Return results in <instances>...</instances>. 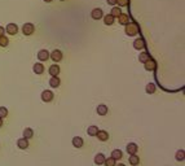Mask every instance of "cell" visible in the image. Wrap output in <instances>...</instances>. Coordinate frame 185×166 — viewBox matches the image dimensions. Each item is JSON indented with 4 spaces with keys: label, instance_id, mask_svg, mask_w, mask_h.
Here are the masks:
<instances>
[{
    "label": "cell",
    "instance_id": "1",
    "mask_svg": "<svg viewBox=\"0 0 185 166\" xmlns=\"http://www.w3.org/2000/svg\"><path fill=\"white\" fill-rule=\"evenodd\" d=\"M137 33H139V27H137L136 23L128 22L127 25H126V34H127L128 37H133V35H136Z\"/></svg>",
    "mask_w": 185,
    "mask_h": 166
},
{
    "label": "cell",
    "instance_id": "2",
    "mask_svg": "<svg viewBox=\"0 0 185 166\" xmlns=\"http://www.w3.org/2000/svg\"><path fill=\"white\" fill-rule=\"evenodd\" d=\"M35 31V26H34V23H30V22H27L25 23V25L22 26V33L25 34V35H31Z\"/></svg>",
    "mask_w": 185,
    "mask_h": 166
},
{
    "label": "cell",
    "instance_id": "3",
    "mask_svg": "<svg viewBox=\"0 0 185 166\" xmlns=\"http://www.w3.org/2000/svg\"><path fill=\"white\" fill-rule=\"evenodd\" d=\"M42 100L44 101V102L52 101V100H53V92H52V91H48V90L43 91V93H42Z\"/></svg>",
    "mask_w": 185,
    "mask_h": 166
},
{
    "label": "cell",
    "instance_id": "4",
    "mask_svg": "<svg viewBox=\"0 0 185 166\" xmlns=\"http://www.w3.org/2000/svg\"><path fill=\"white\" fill-rule=\"evenodd\" d=\"M5 31L9 35H16V34L18 33V26L16 25V23H8Z\"/></svg>",
    "mask_w": 185,
    "mask_h": 166
},
{
    "label": "cell",
    "instance_id": "5",
    "mask_svg": "<svg viewBox=\"0 0 185 166\" xmlns=\"http://www.w3.org/2000/svg\"><path fill=\"white\" fill-rule=\"evenodd\" d=\"M49 57L52 58V60L54 61V62H58V61H61L62 60V52L60 49H54L52 53L49 55Z\"/></svg>",
    "mask_w": 185,
    "mask_h": 166
},
{
    "label": "cell",
    "instance_id": "6",
    "mask_svg": "<svg viewBox=\"0 0 185 166\" xmlns=\"http://www.w3.org/2000/svg\"><path fill=\"white\" fill-rule=\"evenodd\" d=\"M144 64H145V69L149 70V72H152V70H154L157 68V62L153 60V58H150V57H149L148 60L144 62Z\"/></svg>",
    "mask_w": 185,
    "mask_h": 166
},
{
    "label": "cell",
    "instance_id": "7",
    "mask_svg": "<svg viewBox=\"0 0 185 166\" xmlns=\"http://www.w3.org/2000/svg\"><path fill=\"white\" fill-rule=\"evenodd\" d=\"M38 58L40 61H47L49 58V52L47 49H40L38 52Z\"/></svg>",
    "mask_w": 185,
    "mask_h": 166
},
{
    "label": "cell",
    "instance_id": "8",
    "mask_svg": "<svg viewBox=\"0 0 185 166\" xmlns=\"http://www.w3.org/2000/svg\"><path fill=\"white\" fill-rule=\"evenodd\" d=\"M96 112H97L98 116H106L109 110H108V106H106L105 104H100V105H97Z\"/></svg>",
    "mask_w": 185,
    "mask_h": 166
},
{
    "label": "cell",
    "instance_id": "9",
    "mask_svg": "<svg viewBox=\"0 0 185 166\" xmlns=\"http://www.w3.org/2000/svg\"><path fill=\"white\" fill-rule=\"evenodd\" d=\"M96 136H97V139L101 140V141H106L109 139V134L106 131H104V130H98L97 134H96Z\"/></svg>",
    "mask_w": 185,
    "mask_h": 166
},
{
    "label": "cell",
    "instance_id": "10",
    "mask_svg": "<svg viewBox=\"0 0 185 166\" xmlns=\"http://www.w3.org/2000/svg\"><path fill=\"white\" fill-rule=\"evenodd\" d=\"M17 147L19 149H27L29 148V141H27V139H25V138H21V139L17 140Z\"/></svg>",
    "mask_w": 185,
    "mask_h": 166
},
{
    "label": "cell",
    "instance_id": "11",
    "mask_svg": "<svg viewBox=\"0 0 185 166\" xmlns=\"http://www.w3.org/2000/svg\"><path fill=\"white\" fill-rule=\"evenodd\" d=\"M118 22H119L120 25H127V23L129 22V17H128V14L120 13L119 16H118Z\"/></svg>",
    "mask_w": 185,
    "mask_h": 166
},
{
    "label": "cell",
    "instance_id": "12",
    "mask_svg": "<svg viewBox=\"0 0 185 166\" xmlns=\"http://www.w3.org/2000/svg\"><path fill=\"white\" fill-rule=\"evenodd\" d=\"M60 84H61V81H60V78H58L57 76L56 77H52L49 79V86L53 87V88H57V87H60Z\"/></svg>",
    "mask_w": 185,
    "mask_h": 166
},
{
    "label": "cell",
    "instance_id": "13",
    "mask_svg": "<svg viewBox=\"0 0 185 166\" xmlns=\"http://www.w3.org/2000/svg\"><path fill=\"white\" fill-rule=\"evenodd\" d=\"M126 149H127L128 155H135V153L137 152V149H139V147H137V144H135V143H129Z\"/></svg>",
    "mask_w": 185,
    "mask_h": 166
},
{
    "label": "cell",
    "instance_id": "14",
    "mask_svg": "<svg viewBox=\"0 0 185 166\" xmlns=\"http://www.w3.org/2000/svg\"><path fill=\"white\" fill-rule=\"evenodd\" d=\"M48 72H49V74H51L52 77H56V76H58V74H60V66L56 65V64H54V65H51V68H49Z\"/></svg>",
    "mask_w": 185,
    "mask_h": 166
},
{
    "label": "cell",
    "instance_id": "15",
    "mask_svg": "<svg viewBox=\"0 0 185 166\" xmlns=\"http://www.w3.org/2000/svg\"><path fill=\"white\" fill-rule=\"evenodd\" d=\"M34 73L35 74H43L44 73V65L40 64V62H36V64H34Z\"/></svg>",
    "mask_w": 185,
    "mask_h": 166
},
{
    "label": "cell",
    "instance_id": "16",
    "mask_svg": "<svg viewBox=\"0 0 185 166\" xmlns=\"http://www.w3.org/2000/svg\"><path fill=\"white\" fill-rule=\"evenodd\" d=\"M73 145L75 148H82L83 147V139L80 136H74L73 138Z\"/></svg>",
    "mask_w": 185,
    "mask_h": 166
},
{
    "label": "cell",
    "instance_id": "17",
    "mask_svg": "<svg viewBox=\"0 0 185 166\" xmlns=\"http://www.w3.org/2000/svg\"><path fill=\"white\" fill-rule=\"evenodd\" d=\"M91 16H92L93 19H100V18H102V10L100 9V8H96V9L92 10Z\"/></svg>",
    "mask_w": 185,
    "mask_h": 166
},
{
    "label": "cell",
    "instance_id": "18",
    "mask_svg": "<svg viewBox=\"0 0 185 166\" xmlns=\"http://www.w3.org/2000/svg\"><path fill=\"white\" fill-rule=\"evenodd\" d=\"M133 47H135L136 49H143L144 47H145L144 39H136V40L133 42Z\"/></svg>",
    "mask_w": 185,
    "mask_h": 166
},
{
    "label": "cell",
    "instance_id": "19",
    "mask_svg": "<svg viewBox=\"0 0 185 166\" xmlns=\"http://www.w3.org/2000/svg\"><path fill=\"white\" fill-rule=\"evenodd\" d=\"M104 161H105V156L102 153H97L96 157H94V164L96 165H104Z\"/></svg>",
    "mask_w": 185,
    "mask_h": 166
},
{
    "label": "cell",
    "instance_id": "20",
    "mask_svg": "<svg viewBox=\"0 0 185 166\" xmlns=\"http://www.w3.org/2000/svg\"><path fill=\"white\" fill-rule=\"evenodd\" d=\"M111 157L114 160H120L122 157H123V152H122L120 149H114L111 152Z\"/></svg>",
    "mask_w": 185,
    "mask_h": 166
},
{
    "label": "cell",
    "instance_id": "21",
    "mask_svg": "<svg viewBox=\"0 0 185 166\" xmlns=\"http://www.w3.org/2000/svg\"><path fill=\"white\" fill-rule=\"evenodd\" d=\"M129 164L133 165V166H136V165H139L140 164V157L136 155H131V157H129Z\"/></svg>",
    "mask_w": 185,
    "mask_h": 166
},
{
    "label": "cell",
    "instance_id": "22",
    "mask_svg": "<svg viewBox=\"0 0 185 166\" xmlns=\"http://www.w3.org/2000/svg\"><path fill=\"white\" fill-rule=\"evenodd\" d=\"M34 136V131H33V129H30V127H27L23 130V138L25 139H30V138H33Z\"/></svg>",
    "mask_w": 185,
    "mask_h": 166
},
{
    "label": "cell",
    "instance_id": "23",
    "mask_svg": "<svg viewBox=\"0 0 185 166\" xmlns=\"http://www.w3.org/2000/svg\"><path fill=\"white\" fill-rule=\"evenodd\" d=\"M97 131H98L97 126H89V127L87 129V134H88L89 136H96Z\"/></svg>",
    "mask_w": 185,
    "mask_h": 166
},
{
    "label": "cell",
    "instance_id": "24",
    "mask_svg": "<svg viewBox=\"0 0 185 166\" xmlns=\"http://www.w3.org/2000/svg\"><path fill=\"white\" fill-rule=\"evenodd\" d=\"M104 23L105 25H113L114 23V17L111 14H106L104 17Z\"/></svg>",
    "mask_w": 185,
    "mask_h": 166
},
{
    "label": "cell",
    "instance_id": "25",
    "mask_svg": "<svg viewBox=\"0 0 185 166\" xmlns=\"http://www.w3.org/2000/svg\"><path fill=\"white\" fill-rule=\"evenodd\" d=\"M115 161L117 160H114L113 157H108V159H105L104 164H105V166H115Z\"/></svg>",
    "mask_w": 185,
    "mask_h": 166
},
{
    "label": "cell",
    "instance_id": "26",
    "mask_svg": "<svg viewBox=\"0 0 185 166\" xmlns=\"http://www.w3.org/2000/svg\"><path fill=\"white\" fill-rule=\"evenodd\" d=\"M145 90H146L148 93H154L155 92V84L149 83V84H146V87H145Z\"/></svg>",
    "mask_w": 185,
    "mask_h": 166
},
{
    "label": "cell",
    "instance_id": "27",
    "mask_svg": "<svg viewBox=\"0 0 185 166\" xmlns=\"http://www.w3.org/2000/svg\"><path fill=\"white\" fill-rule=\"evenodd\" d=\"M176 160L178 161H184V159H185V153H184V151H178L176 152Z\"/></svg>",
    "mask_w": 185,
    "mask_h": 166
},
{
    "label": "cell",
    "instance_id": "28",
    "mask_svg": "<svg viewBox=\"0 0 185 166\" xmlns=\"http://www.w3.org/2000/svg\"><path fill=\"white\" fill-rule=\"evenodd\" d=\"M120 13H122V10L119 9V8L114 7V8H113V9H111V13H110V14H111V16H113V17H114V18H115V17H118V16H119Z\"/></svg>",
    "mask_w": 185,
    "mask_h": 166
},
{
    "label": "cell",
    "instance_id": "29",
    "mask_svg": "<svg viewBox=\"0 0 185 166\" xmlns=\"http://www.w3.org/2000/svg\"><path fill=\"white\" fill-rule=\"evenodd\" d=\"M149 57H150V56H149V53H148V52H143V53H140L139 60H140L141 62H145V61H146Z\"/></svg>",
    "mask_w": 185,
    "mask_h": 166
},
{
    "label": "cell",
    "instance_id": "30",
    "mask_svg": "<svg viewBox=\"0 0 185 166\" xmlns=\"http://www.w3.org/2000/svg\"><path fill=\"white\" fill-rule=\"evenodd\" d=\"M8 44H9V40H8V38L7 37H0V46L1 47H7Z\"/></svg>",
    "mask_w": 185,
    "mask_h": 166
},
{
    "label": "cell",
    "instance_id": "31",
    "mask_svg": "<svg viewBox=\"0 0 185 166\" xmlns=\"http://www.w3.org/2000/svg\"><path fill=\"white\" fill-rule=\"evenodd\" d=\"M8 116V109L4 106H0V118H5Z\"/></svg>",
    "mask_w": 185,
    "mask_h": 166
},
{
    "label": "cell",
    "instance_id": "32",
    "mask_svg": "<svg viewBox=\"0 0 185 166\" xmlns=\"http://www.w3.org/2000/svg\"><path fill=\"white\" fill-rule=\"evenodd\" d=\"M117 3L119 4L120 7H126L128 4V0H117Z\"/></svg>",
    "mask_w": 185,
    "mask_h": 166
},
{
    "label": "cell",
    "instance_id": "33",
    "mask_svg": "<svg viewBox=\"0 0 185 166\" xmlns=\"http://www.w3.org/2000/svg\"><path fill=\"white\" fill-rule=\"evenodd\" d=\"M108 4H110V5H115L117 0H108Z\"/></svg>",
    "mask_w": 185,
    "mask_h": 166
},
{
    "label": "cell",
    "instance_id": "34",
    "mask_svg": "<svg viewBox=\"0 0 185 166\" xmlns=\"http://www.w3.org/2000/svg\"><path fill=\"white\" fill-rule=\"evenodd\" d=\"M3 35H4V27L0 26V37H3Z\"/></svg>",
    "mask_w": 185,
    "mask_h": 166
},
{
    "label": "cell",
    "instance_id": "35",
    "mask_svg": "<svg viewBox=\"0 0 185 166\" xmlns=\"http://www.w3.org/2000/svg\"><path fill=\"white\" fill-rule=\"evenodd\" d=\"M3 126V118H0V127Z\"/></svg>",
    "mask_w": 185,
    "mask_h": 166
},
{
    "label": "cell",
    "instance_id": "36",
    "mask_svg": "<svg viewBox=\"0 0 185 166\" xmlns=\"http://www.w3.org/2000/svg\"><path fill=\"white\" fill-rule=\"evenodd\" d=\"M44 1H45V3H51V1H52V0H44Z\"/></svg>",
    "mask_w": 185,
    "mask_h": 166
},
{
    "label": "cell",
    "instance_id": "37",
    "mask_svg": "<svg viewBox=\"0 0 185 166\" xmlns=\"http://www.w3.org/2000/svg\"><path fill=\"white\" fill-rule=\"evenodd\" d=\"M117 166V165H115ZM118 166H126V165H123V164H119V165H118Z\"/></svg>",
    "mask_w": 185,
    "mask_h": 166
},
{
    "label": "cell",
    "instance_id": "38",
    "mask_svg": "<svg viewBox=\"0 0 185 166\" xmlns=\"http://www.w3.org/2000/svg\"><path fill=\"white\" fill-rule=\"evenodd\" d=\"M61 1H64V0H61Z\"/></svg>",
    "mask_w": 185,
    "mask_h": 166
}]
</instances>
